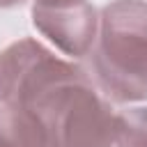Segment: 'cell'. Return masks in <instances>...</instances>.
I'll list each match as a JSON object with an SVG mask.
<instances>
[{
  "label": "cell",
  "instance_id": "cell-1",
  "mask_svg": "<svg viewBox=\"0 0 147 147\" xmlns=\"http://www.w3.org/2000/svg\"><path fill=\"white\" fill-rule=\"evenodd\" d=\"M92 69L108 99H147V0H113L101 9Z\"/></svg>",
  "mask_w": 147,
  "mask_h": 147
},
{
  "label": "cell",
  "instance_id": "cell-2",
  "mask_svg": "<svg viewBox=\"0 0 147 147\" xmlns=\"http://www.w3.org/2000/svg\"><path fill=\"white\" fill-rule=\"evenodd\" d=\"M51 138V147H115L117 113L92 87L83 69L44 90L30 106Z\"/></svg>",
  "mask_w": 147,
  "mask_h": 147
},
{
  "label": "cell",
  "instance_id": "cell-3",
  "mask_svg": "<svg viewBox=\"0 0 147 147\" xmlns=\"http://www.w3.org/2000/svg\"><path fill=\"white\" fill-rule=\"evenodd\" d=\"M80 67L60 60L34 39H18L0 51V106H30L53 83Z\"/></svg>",
  "mask_w": 147,
  "mask_h": 147
},
{
  "label": "cell",
  "instance_id": "cell-4",
  "mask_svg": "<svg viewBox=\"0 0 147 147\" xmlns=\"http://www.w3.org/2000/svg\"><path fill=\"white\" fill-rule=\"evenodd\" d=\"M32 23L48 41L74 57L87 55L99 34V14L87 0L64 7H32Z\"/></svg>",
  "mask_w": 147,
  "mask_h": 147
},
{
  "label": "cell",
  "instance_id": "cell-5",
  "mask_svg": "<svg viewBox=\"0 0 147 147\" xmlns=\"http://www.w3.org/2000/svg\"><path fill=\"white\" fill-rule=\"evenodd\" d=\"M0 147H51V138L34 110L0 106Z\"/></svg>",
  "mask_w": 147,
  "mask_h": 147
},
{
  "label": "cell",
  "instance_id": "cell-6",
  "mask_svg": "<svg viewBox=\"0 0 147 147\" xmlns=\"http://www.w3.org/2000/svg\"><path fill=\"white\" fill-rule=\"evenodd\" d=\"M115 147H147V108L117 113Z\"/></svg>",
  "mask_w": 147,
  "mask_h": 147
},
{
  "label": "cell",
  "instance_id": "cell-7",
  "mask_svg": "<svg viewBox=\"0 0 147 147\" xmlns=\"http://www.w3.org/2000/svg\"><path fill=\"white\" fill-rule=\"evenodd\" d=\"M76 2H83V0H32V7H64Z\"/></svg>",
  "mask_w": 147,
  "mask_h": 147
},
{
  "label": "cell",
  "instance_id": "cell-8",
  "mask_svg": "<svg viewBox=\"0 0 147 147\" xmlns=\"http://www.w3.org/2000/svg\"><path fill=\"white\" fill-rule=\"evenodd\" d=\"M25 0H0V9H9V7H18Z\"/></svg>",
  "mask_w": 147,
  "mask_h": 147
}]
</instances>
